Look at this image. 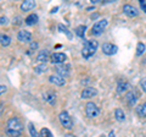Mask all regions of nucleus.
Returning <instances> with one entry per match:
<instances>
[{
	"label": "nucleus",
	"instance_id": "1",
	"mask_svg": "<svg viewBox=\"0 0 146 137\" xmlns=\"http://www.w3.org/2000/svg\"><path fill=\"white\" fill-rule=\"evenodd\" d=\"M99 47V43L98 40H94V39H86L84 42V45H83V49H82V55H83L84 59H88L90 56H93L96 49Z\"/></svg>",
	"mask_w": 146,
	"mask_h": 137
},
{
	"label": "nucleus",
	"instance_id": "2",
	"mask_svg": "<svg viewBox=\"0 0 146 137\" xmlns=\"http://www.w3.org/2000/svg\"><path fill=\"white\" fill-rule=\"evenodd\" d=\"M6 129L12 130V131H17V132H21V134H22V131H23V129H25V126H23L22 121L18 118H11V119H9V121H7V124H6Z\"/></svg>",
	"mask_w": 146,
	"mask_h": 137
},
{
	"label": "nucleus",
	"instance_id": "3",
	"mask_svg": "<svg viewBox=\"0 0 146 137\" xmlns=\"http://www.w3.org/2000/svg\"><path fill=\"white\" fill-rule=\"evenodd\" d=\"M58 120H60L61 125L63 127H66V129L71 130L73 127V120L72 118L70 116V114H68L67 111H61L60 114H58Z\"/></svg>",
	"mask_w": 146,
	"mask_h": 137
},
{
	"label": "nucleus",
	"instance_id": "4",
	"mask_svg": "<svg viewBox=\"0 0 146 137\" xmlns=\"http://www.w3.org/2000/svg\"><path fill=\"white\" fill-rule=\"evenodd\" d=\"M108 25V21L107 20H100V21H96L93 26V28H91V33L94 36H100L105 31V28L107 27Z\"/></svg>",
	"mask_w": 146,
	"mask_h": 137
},
{
	"label": "nucleus",
	"instance_id": "5",
	"mask_svg": "<svg viewBox=\"0 0 146 137\" xmlns=\"http://www.w3.org/2000/svg\"><path fill=\"white\" fill-rule=\"evenodd\" d=\"M85 114L88 118H95L100 114V109L95 103L89 102V103H86V105H85Z\"/></svg>",
	"mask_w": 146,
	"mask_h": 137
},
{
	"label": "nucleus",
	"instance_id": "6",
	"mask_svg": "<svg viewBox=\"0 0 146 137\" xmlns=\"http://www.w3.org/2000/svg\"><path fill=\"white\" fill-rule=\"evenodd\" d=\"M51 62L55 65H61V64H65V61L67 60V55L65 53H54L51 54Z\"/></svg>",
	"mask_w": 146,
	"mask_h": 137
},
{
	"label": "nucleus",
	"instance_id": "7",
	"mask_svg": "<svg viewBox=\"0 0 146 137\" xmlns=\"http://www.w3.org/2000/svg\"><path fill=\"white\" fill-rule=\"evenodd\" d=\"M118 52V47L112 43H104L102 44V53L106 55H115Z\"/></svg>",
	"mask_w": 146,
	"mask_h": 137
},
{
	"label": "nucleus",
	"instance_id": "8",
	"mask_svg": "<svg viewBox=\"0 0 146 137\" xmlns=\"http://www.w3.org/2000/svg\"><path fill=\"white\" fill-rule=\"evenodd\" d=\"M43 98H44L45 102L50 104V105H55V103H56V93L51 89L45 91L43 93Z\"/></svg>",
	"mask_w": 146,
	"mask_h": 137
},
{
	"label": "nucleus",
	"instance_id": "9",
	"mask_svg": "<svg viewBox=\"0 0 146 137\" xmlns=\"http://www.w3.org/2000/svg\"><path fill=\"white\" fill-rule=\"evenodd\" d=\"M123 12H124L128 17H136L139 15V10L135 6L130 5V4H125V5L123 6Z\"/></svg>",
	"mask_w": 146,
	"mask_h": 137
},
{
	"label": "nucleus",
	"instance_id": "10",
	"mask_svg": "<svg viewBox=\"0 0 146 137\" xmlns=\"http://www.w3.org/2000/svg\"><path fill=\"white\" fill-rule=\"evenodd\" d=\"M17 39L22 43H32V33L28 31H20L17 33Z\"/></svg>",
	"mask_w": 146,
	"mask_h": 137
},
{
	"label": "nucleus",
	"instance_id": "11",
	"mask_svg": "<svg viewBox=\"0 0 146 137\" xmlns=\"http://www.w3.org/2000/svg\"><path fill=\"white\" fill-rule=\"evenodd\" d=\"M98 94V89H95L94 87H86L85 89H83L82 92V98L83 99H89V98H93Z\"/></svg>",
	"mask_w": 146,
	"mask_h": 137
},
{
	"label": "nucleus",
	"instance_id": "12",
	"mask_svg": "<svg viewBox=\"0 0 146 137\" xmlns=\"http://www.w3.org/2000/svg\"><path fill=\"white\" fill-rule=\"evenodd\" d=\"M125 99H127L128 104H129L130 107H133V105H135V104H136V102H138V94L135 93L134 89H131V91H129V92L127 93Z\"/></svg>",
	"mask_w": 146,
	"mask_h": 137
},
{
	"label": "nucleus",
	"instance_id": "13",
	"mask_svg": "<svg viewBox=\"0 0 146 137\" xmlns=\"http://www.w3.org/2000/svg\"><path fill=\"white\" fill-rule=\"evenodd\" d=\"M49 81L51 82V83L56 85V86H60V87L66 83L65 77H62V76H60V75H51V76L49 77Z\"/></svg>",
	"mask_w": 146,
	"mask_h": 137
},
{
	"label": "nucleus",
	"instance_id": "14",
	"mask_svg": "<svg viewBox=\"0 0 146 137\" xmlns=\"http://www.w3.org/2000/svg\"><path fill=\"white\" fill-rule=\"evenodd\" d=\"M56 72H57V75H60L62 77L67 76L68 74H70V65H66V64L56 65Z\"/></svg>",
	"mask_w": 146,
	"mask_h": 137
},
{
	"label": "nucleus",
	"instance_id": "15",
	"mask_svg": "<svg viewBox=\"0 0 146 137\" xmlns=\"http://www.w3.org/2000/svg\"><path fill=\"white\" fill-rule=\"evenodd\" d=\"M128 89H130V85L128 83L127 81H121V82H118V85H117V93H118V94L124 93V92H127Z\"/></svg>",
	"mask_w": 146,
	"mask_h": 137
},
{
	"label": "nucleus",
	"instance_id": "16",
	"mask_svg": "<svg viewBox=\"0 0 146 137\" xmlns=\"http://www.w3.org/2000/svg\"><path fill=\"white\" fill-rule=\"evenodd\" d=\"M34 7H35V1H33V0H26V1L21 4L22 11H31V10H33Z\"/></svg>",
	"mask_w": 146,
	"mask_h": 137
},
{
	"label": "nucleus",
	"instance_id": "17",
	"mask_svg": "<svg viewBox=\"0 0 146 137\" xmlns=\"http://www.w3.org/2000/svg\"><path fill=\"white\" fill-rule=\"evenodd\" d=\"M49 60V52L48 50H40L39 54L36 55V61L40 64H45Z\"/></svg>",
	"mask_w": 146,
	"mask_h": 137
},
{
	"label": "nucleus",
	"instance_id": "18",
	"mask_svg": "<svg viewBox=\"0 0 146 137\" xmlns=\"http://www.w3.org/2000/svg\"><path fill=\"white\" fill-rule=\"evenodd\" d=\"M38 22V15L36 13H31L25 19V24L28 25V26H33Z\"/></svg>",
	"mask_w": 146,
	"mask_h": 137
},
{
	"label": "nucleus",
	"instance_id": "19",
	"mask_svg": "<svg viewBox=\"0 0 146 137\" xmlns=\"http://www.w3.org/2000/svg\"><path fill=\"white\" fill-rule=\"evenodd\" d=\"M11 43V37L10 36H7L5 33H0V44L3 45V47H9Z\"/></svg>",
	"mask_w": 146,
	"mask_h": 137
},
{
	"label": "nucleus",
	"instance_id": "20",
	"mask_svg": "<svg viewBox=\"0 0 146 137\" xmlns=\"http://www.w3.org/2000/svg\"><path fill=\"white\" fill-rule=\"evenodd\" d=\"M115 118L117 119L118 121H123L125 119V114H124V111H123L121 108H117L115 110Z\"/></svg>",
	"mask_w": 146,
	"mask_h": 137
},
{
	"label": "nucleus",
	"instance_id": "21",
	"mask_svg": "<svg viewBox=\"0 0 146 137\" xmlns=\"http://www.w3.org/2000/svg\"><path fill=\"white\" fill-rule=\"evenodd\" d=\"M85 30H86V26L84 25H80L76 28V34L78 36L79 38H84V34H85Z\"/></svg>",
	"mask_w": 146,
	"mask_h": 137
},
{
	"label": "nucleus",
	"instance_id": "22",
	"mask_svg": "<svg viewBox=\"0 0 146 137\" xmlns=\"http://www.w3.org/2000/svg\"><path fill=\"white\" fill-rule=\"evenodd\" d=\"M136 113H138L139 116L146 118V102L144 104H141L140 107H138V109H136Z\"/></svg>",
	"mask_w": 146,
	"mask_h": 137
},
{
	"label": "nucleus",
	"instance_id": "23",
	"mask_svg": "<svg viewBox=\"0 0 146 137\" xmlns=\"http://www.w3.org/2000/svg\"><path fill=\"white\" fill-rule=\"evenodd\" d=\"M145 44L144 43H138V45H136V56H140V55H143L144 52H145Z\"/></svg>",
	"mask_w": 146,
	"mask_h": 137
},
{
	"label": "nucleus",
	"instance_id": "24",
	"mask_svg": "<svg viewBox=\"0 0 146 137\" xmlns=\"http://www.w3.org/2000/svg\"><path fill=\"white\" fill-rule=\"evenodd\" d=\"M46 70H48V67H46L45 64H40V65L34 67V72H35V74H43V72H45Z\"/></svg>",
	"mask_w": 146,
	"mask_h": 137
},
{
	"label": "nucleus",
	"instance_id": "25",
	"mask_svg": "<svg viewBox=\"0 0 146 137\" xmlns=\"http://www.w3.org/2000/svg\"><path fill=\"white\" fill-rule=\"evenodd\" d=\"M28 130H29V134H31L32 137H40V135L36 132L35 127H34V125L32 124V122H29V124H28Z\"/></svg>",
	"mask_w": 146,
	"mask_h": 137
},
{
	"label": "nucleus",
	"instance_id": "26",
	"mask_svg": "<svg viewBox=\"0 0 146 137\" xmlns=\"http://www.w3.org/2000/svg\"><path fill=\"white\" fill-rule=\"evenodd\" d=\"M57 28H58V31H60L61 33H65V34L67 36L68 38H72V34H71V32L68 31V28H67L66 26H63V25H58V27H57Z\"/></svg>",
	"mask_w": 146,
	"mask_h": 137
},
{
	"label": "nucleus",
	"instance_id": "27",
	"mask_svg": "<svg viewBox=\"0 0 146 137\" xmlns=\"http://www.w3.org/2000/svg\"><path fill=\"white\" fill-rule=\"evenodd\" d=\"M40 137H54L51 131H50L48 127H44V129H42V131H40Z\"/></svg>",
	"mask_w": 146,
	"mask_h": 137
},
{
	"label": "nucleus",
	"instance_id": "28",
	"mask_svg": "<svg viewBox=\"0 0 146 137\" xmlns=\"http://www.w3.org/2000/svg\"><path fill=\"white\" fill-rule=\"evenodd\" d=\"M6 135L9 137H20L21 136V132H17V131H12V130L6 129Z\"/></svg>",
	"mask_w": 146,
	"mask_h": 137
},
{
	"label": "nucleus",
	"instance_id": "29",
	"mask_svg": "<svg viewBox=\"0 0 146 137\" xmlns=\"http://www.w3.org/2000/svg\"><path fill=\"white\" fill-rule=\"evenodd\" d=\"M140 86H141V89H143L144 92L146 93V77L141 79V81H140Z\"/></svg>",
	"mask_w": 146,
	"mask_h": 137
},
{
	"label": "nucleus",
	"instance_id": "30",
	"mask_svg": "<svg viewBox=\"0 0 146 137\" xmlns=\"http://www.w3.org/2000/svg\"><path fill=\"white\" fill-rule=\"evenodd\" d=\"M7 24H9V19H7V17H5V16L0 17V25L4 26V25H7Z\"/></svg>",
	"mask_w": 146,
	"mask_h": 137
},
{
	"label": "nucleus",
	"instance_id": "31",
	"mask_svg": "<svg viewBox=\"0 0 146 137\" xmlns=\"http://www.w3.org/2000/svg\"><path fill=\"white\" fill-rule=\"evenodd\" d=\"M140 6H141V9H143V11L144 12H146V1L145 0H140Z\"/></svg>",
	"mask_w": 146,
	"mask_h": 137
},
{
	"label": "nucleus",
	"instance_id": "32",
	"mask_svg": "<svg viewBox=\"0 0 146 137\" xmlns=\"http://www.w3.org/2000/svg\"><path fill=\"white\" fill-rule=\"evenodd\" d=\"M6 86H3V85H0V95H1V94H4V93H5L6 92Z\"/></svg>",
	"mask_w": 146,
	"mask_h": 137
},
{
	"label": "nucleus",
	"instance_id": "33",
	"mask_svg": "<svg viewBox=\"0 0 146 137\" xmlns=\"http://www.w3.org/2000/svg\"><path fill=\"white\" fill-rule=\"evenodd\" d=\"M36 48H38V43L32 42V43H31V49H32V50H35Z\"/></svg>",
	"mask_w": 146,
	"mask_h": 137
},
{
	"label": "nucleus",
	"instance_id": "34",
	"mask_svg": "<svg viewBox=\"0 0 146 137\" xmlns=\"http://www.w3.org/2000/svg\"><path fill=\"white\" fill-rule=\"evenodd\" d=\"M108 137H115V132L111 131V132H110V134H108Z\"/></svg>",
	"mask_w": 146,
	"mask_h": 137
},
{
	"label": "nucleus",
	"instance_id": "35",
	"mask_svg": "<svg viewBox=\"0 0 146 137\" xmlns=\"http://www.w3.org/2000/svg\"><path fill=\"white\" fill-rule=\"evenodd\" d=\"M98 17V13H94V15H91V19H96Z\"/></svg>",
	"mask_w": 146,
	"mask_h": 137
},
{
	"label": "nucleus",
	"instance_id": "36",
	"mask_svg": "<svg viewBox=\"0 0 146 137\" xmlns=\"http://www.w3.org/2000/svg\"><path fill=\"white\" fill-rule=\"evenodd\" d=\"M66 137H77V136H72V135H66Z\"/></svg>",
	"mask_w": 146,
	"mask_h": 137
}]
</instances>
